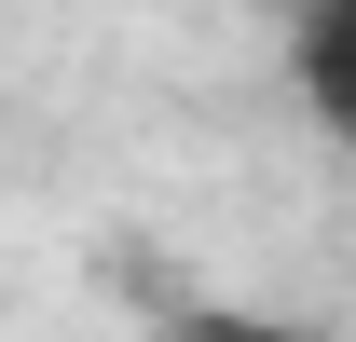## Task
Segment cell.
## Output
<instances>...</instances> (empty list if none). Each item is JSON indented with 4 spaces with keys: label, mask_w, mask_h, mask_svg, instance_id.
<instances>
[{
    "label": "cell",
    "mask_w": 356,
    "mask_h": 342,
    "mask_svg": "<svg viewBox=\"0 0 356 342\" xmlns=\"http://www.w3.org/2000/svg\"><path fill=\"white\" fill-rule=\"evenodd\" d=\"M288 69H302L315 124L356 151V0H302V28H288Z\"/></svg>",
    "instance_id": "obj_1"
},
{
    "label": "cell",
    "mask_w": 356,
    "mask_h": 342,
    "mask_svg": "<svg viewBox=\"0 0 356 342\" xmlns=\"http://www.w3.org/2000/svg\"><path fill=\"white\" fill-rule=\"evenodd\" d=\"M178 342H315V329H261V315H192Z\"/></svg>",
    "instance_id": "obj_2"
}]
</instances>
